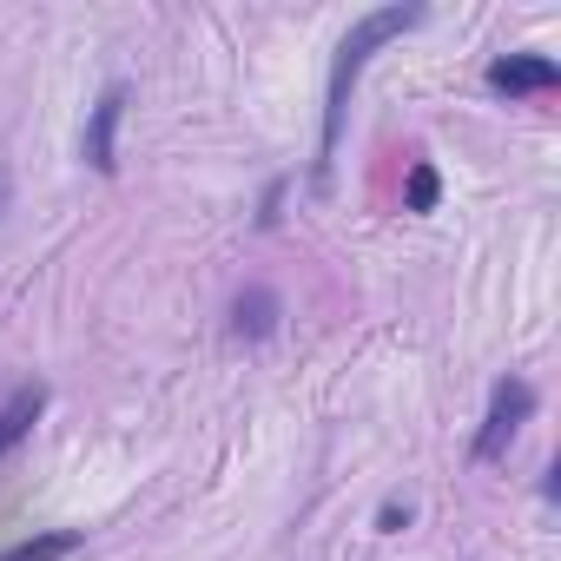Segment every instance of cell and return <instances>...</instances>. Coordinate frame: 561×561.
Wrapping results in <instances>:
<instances>
[{
  "label": "cell",
  "mask_w": 561,
  "mask_h": 561,
  "mask_svg": "<svg viewBox=\"0 0 561 561\" xmlns=\"http://www.w3.org/2000/svg\"><path fill=\"white\" fill-rule=\"evenodd\" d=\"M436 192H443V179H436V165H410V185H403V205H410V211H436Z\"/></svg>",
  "instance_id": "8"
},
{
  "label": "cell",
  "mask_w": 561,
  "mask_h": 561,
  "mask_svg": "<svg viewBox=\"0 0 561 561\" xmlns=\"http://www.w3.org/2000/svg\"><path fill=\"white\" fill-rule=\"evenodd\" d=\"M554 80H561V67H554L548 54H502V60H489V87L508 93V100H522V93H548Z\"/></svg>",
  "instance_id": "4"
},
{
  "label": "cell",
  "mask_w": 561,
  "mask_h": 561,
  "mask_svg": "<svg viewBox=\"0 0 561 561\" xmlns=\"http://www.w3.org/2000/svg\"><path fill=\"white\" fill-rule=\"evenodd\" d=\"M535 416V390L522 383V377H502L495 383V397H489V416H482V430H476V462H495L508 443H515V430Z\"/></svg>",
  "instance_id": "2"
},
{
  "label": "cell",
  "mask_w": 561,
  "mask_h": 561,
  "mask_svg": "<svg viewBox=\"0 0 561 561\" xmlns=\"http://www.w3.org/2000/svg\"><path fill=\"white\" fill-rule=\"evenodd\" d=\"M73 548H80V535L73 528H54V535H27L14 548H0V561H67Z\"/></svg>",
  "instance_id": "7"
},
{
  "label": "cell",
  "mask_w": 561,
  "mask_h": 561,
  "mask_svg": "<svg viewBox=\"0 0 561 561\" xmlns=\"http://www.w3.org/2000/svg\"><path fill=\"white\" fill-rule=\"evenodd\" d=\"M8 211H14V172L0 165V218H8Z\"/></svg>",
  "instance_id": "10"
},
{
  "label": "cell",
  "mask_w": 561,
  "mask_h": 561,
  "mask_svg": "<svg viewBox=\"0 0 561 561\" xmlns=\"http://www.w3.org/2000/svg\"><path fill=\"white\" fill-rule=\"evenodd\" d=\"M277 291H264V285H251V291H238V305H231V337H244V344H264L271 331H277Z\"/></svg>",
  "instance_id": "5"
},
{
  "label": "cell",
  "mask_w": 561,
  "mask_h": 561,
  "mask_svg": "<svg viewBox=\"0 0 561 561\" xmlns=\"http://www.w3.org/2000/svg\"><path fill=\"white\" fill-rule=\"evenodd\" d=\"M423 21V8H377V14H364L351 34H344V47H337V60H331V87H324V139H318V185L331 179V159H337V139H344V113H351V87H357V73L370 67V54L377 47H390L397 34H410Z\"/></svg>",
  "instance_id": "1"
},
{
  "label": "cell",
  "mask_w": 561,
  "mask_h": 561,
  "mask_svg": "<svg viewBox=\"0 0 561 561\" xmlns=\"http://www.w3.org/2000/svg\"><path fill=\"white\" fill-rule=\"evenodd\" d=\"M41 410H47V390L41 383H27V390L8 397V410H0V456H8L14 443H27V430L41 423Z\"/></svg>",
  "instance_id": "6"
},
{
  "label": "cell",
  "mask_w": 561,
  "mask_h": 561,
  "mask_svg": "<svg viewBox=\"0 0 561 561\" xmlns=\"http://www.w3.org/2000/svg\"><path fill=\"white\" fill-rule=\"evenodd\" d=\"M377 522H383V535H397V528H410V502H383V515H377Z\"/></svg>",
  "instance_id": "9"
},
{
  "label": "cell",
  "mask_w": 561,
  "mask_h": 561,
  "mask_svg": "<svg viewBox=\"0 0 561 561\" xmlns=\"http://www.w3.org/2000/svg\"><path fill=\"white\" fill-rule=\"evenodd\" d=\"M119 119H126V87L113 80V87L93 100V113H87V133H80V159H87L100 179H113V172H119V152H113V139H119Z\"/></svg>",
  "instance_id": "3"
}]
</instances>
